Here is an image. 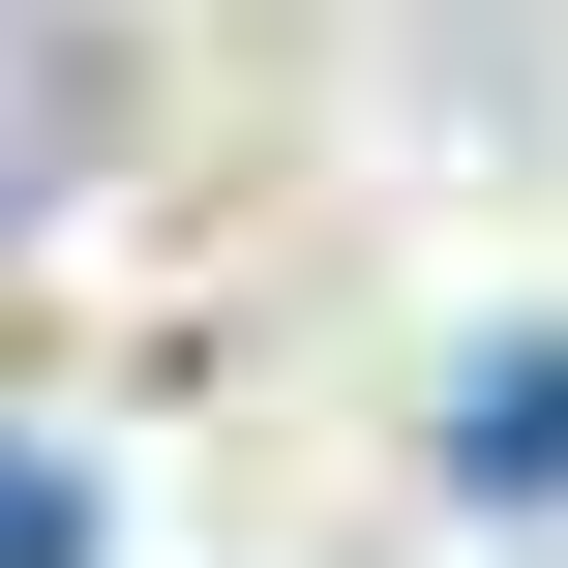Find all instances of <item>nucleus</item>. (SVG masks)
I'll return each mask as SVG.
<instances>
[{"label":"nucleus","instance_id":"f257e3e1","mask_svg":"<svg viewBox=\"0 0 568 568\" xmlns=\"http://www.w3.org/2000/svg\"><path fill=\"white\" fill-rule=\"evenodd\" d=\"M0 568H60V479H0Z\"/></svg>","mask_w":568,"mask_h":568}]
</instances>
